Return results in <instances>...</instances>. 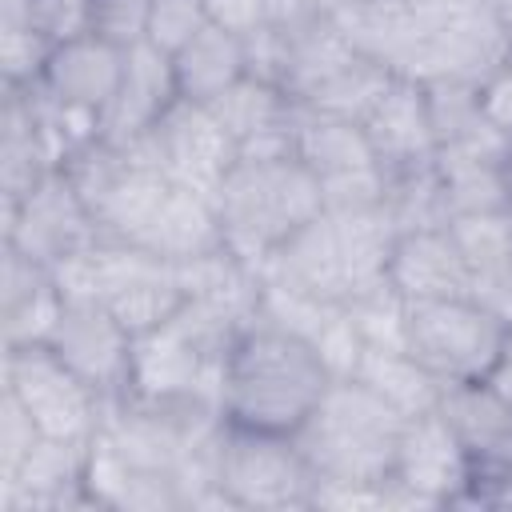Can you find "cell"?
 I'll list each match as a JSON object with an SVG mask.
<instances>
[{"label":"cell","instance_id":"6da1fadb","mask_svg":"<svg viewBox=\"0 0 512 512\" xmlns=\"http://www.w3.org/2000/svg\"><path fill=\"white\" fill-rule=\"evenodd\" d=\"M336 376L320 352L264 320L236 332L220 372V416L232 428L296 436Z\"/></svg>","mask_w":512,"mask_h":512},{"label":"cell","instance_id":"7a4b0ae2","mask_svg":"<svg viewBox=\"0 0 512 512\" xmlns=\"http://www.w3.org/2000/svg\"><path fill=\"white\" fill-rule=\"evenodd\" d=\"M216 212L224 248L260 272L288 236L324 212V192L300 156L236 160L216 188Z\"/></svg>","mask_w":512,"mask_h":512},{"label":"cell","instance_id":"3957f363","mask_svg":"<svg viewBox=\"0 0 512 512\" xmlns=\"http://www.w3.org/2000/svg\"><path fill=\"white\" fill-rule=\"evenodd\" d=\"M404 424L408 416L380 400L368 384L336 376L312 416L296 428V444L316 480L380 484L392 476Z\"/></svg>","mask_w":512,"mask_h":512},{"label":"cell","instance_id":"277c9868","mask_svg":"<svg viewBox=\"0 0 512 512\" xmlns=\"http://www.w3.org/2000/svg\"><path fill=\"white\" fill-rule=\"evenodd\" d=\"M508 336V320L480 308L472 296L408 300L404 348L440 380L468 384L484 380Z\"/></svg>","mask_w":512,"mask_h":512},{"label":"cell","instance_id":"5b68a950","mask_svg":"<svg viewBox=\"0 0 512 512\" xmlns=\"http://www.w3.org/2000/svg\"><path fill=\"white\" fill-rule=\"evenodd\" d=\"M220 492L228 508L252 512H288L312 508L316 472L300 452L296 436L224 428L220 444Z\"/></svg>","mask_w":512,"mask_h":512},{"label":"cell","instance_id":"8992f818","mask_svg":"<svg viewBox=\"0 0 512 512\" xmlns=\"http://www.w3.org/2000/svg\"><path fill=\"white\" fill-rule=\"evenodd\" d=\"M292 152L312 168L324 192V212H352L384 204L388 172L376 160L364 124L296 104Z\"/></svg>","mask_w":512,"mask_h":512},{"label":"cell","instance_id":"52a82bcc","mask_svg":"<svg viewBox=\"0 0 512 512\" xmlns=\"http://www.w3.org/2000/svg\"><path fill=\"white\" fill-rule=\"evenodd\" d=\"M4 392L36 420L44 436L56 440H92L104 420V396L88 388L48 344L4 348Z\"/></svg>","mask_w":512,"mask_h":512},{"label":"cell","instance_id":"ba28073f","mask_svg":"<svg viewBox=\"0 0 512 512\" xmlns=\"http://www.w3.org/2000/svg\"><path fill=\"white\" fill-rule=\"evenodd\" d=\"M508 52L504 32L484 8H420L416 40L396 76L428 80H472L480 84L488 68Z\"/></svg>","mask_w":512,"mask_h":512},{"label":"cell","instance_id":"9c48e42d","mask_svg":"<svg viewBox=\"0 0 512 512\" xmlns=\"http://www.w3.org/2000/svg\"><path fill=\"white\" fill-rule=\"evenodd\" d=\"M100 240L96 216L64 168H52L20 200L4 204V244L56 268Z\"/></svg>","mask_w":512,"mask_h":512},{"label":"cell","instance_id":"30bf717a","mask_svg":"<svg viewBox=\"0 0 512 512\" xmlns=\"http://www.w3.org/2000/svg\"><path fill=\"white\" fill-rule=\"evenodd\" d=\"M132 144H140L144 156L172 184H184V188H196L208 196H216L220 180L236 164V144H232L228 128L216 120V112L208 104H196L184 96Z\"/></svg>","mask_w":512,"mask_h":512},{"label":"cell","instance_id":"8fae6325","mask_svg":"<svg viewBox=\"0 0 512 512\" xmlns=\"http://www.w3.org/2000/svg\"><path fill=\"white\" fill-rule=\"evenodd\" d=\"M132 332L100 300L64 296V308L48 332V348L104 396V404L124 400L132 388Z\"/></svg>","mask_w":512,"mask_h":512},{"label":"cell","instance_id":"7c38bea8","mask_svg":"<svg viewBox=\"0 0 512 512\" xmlns=\"http://www.w3.org/2000/svg\"><path fill=\"white\" fill-rule=\"evenodd\" d=\"M468 480V452L440 416V408L408 416L396 464H392V508H452Z\"/></svg>","mask_w":512,"mask_h":512},{"label":"cell","instance_id":"4fadbf2b","mask_svg":"<svg viewBox=\"0 0 512 512\" xmlns=\"http://www.w3.org/2000/svg\"><path fill=\"white\" fill-rule=\"evenodd\" d=\"M216 120L228 128L236 144V160H268V156H296V100L260 76L236 80L224 96L208 104Z\"/></svg>","mask_w":512,"mask_h":512},{"label":"cell","instance_id":"5bb4252c","mask_svg":"<svg viewBox=\"0 0 512 512\" xmlns=\"http://www.w3.org/2000/svg\"><path fill=\"white\" fill-rule=\"evenodd\" d=\"M120 76H124V48H116L100 36H80V40L52 48L48 68L36 88L64 108L104 120V112L120 88Z\"/></svg>","mask_w":512,"mask_h":512},{"label":"cell","instance_id":"9a60e30c","mask_svg":"<svg viewBox=\"0 0 512 512\" xmlns=\"http://www.w3.org/2000/svg\"><path fill=\"white\" fill-rule=\"evenodd\" d=\"M176 100H180V88H176L172 56L144 40V44L124 52V76H120V88H116V96L104 112V132L100 136L112 140V144H132Z\"/></svg>","mask_w":512,"mask_h":512},{"label":"cell","instance_id":"2e32d148","mask_svg":"<svg viewBox=\"0 0 512 512\" xmlns=\"http://www.w3.org/2000/svg\"><path fill=\"white\" fill-rule=\"evenodd\" d=\"M260 276L276 280V284H288L296 292H308L316 300H328V304H348V296H352L348 264H344L340 236H336V224H332L328 212H320L296 236H288L260 264Z\"/></svg>","mask_w":512,"mask_h":512},{"label":"cell","instance_id":"e0dca14e","mask_svg":"<svg viewBox=\"0 0 512 512\" xmlns=\"http://www.w3.org/2000/svg\"><path fill=\"white\" fill-rule=\"evenodd\" d=\"M64 308V292L56 272L28 252L0 244V328L4 348L16 344H44L56 316Z\"/></svg>","mask_w":512,"mask_h":512},{"label":"cell","instance_id":"ac0fdd59","mask_svg":"<svg viewBox=\"0 0 512 512\" xmlns=\"http://www.w3.org/2000/svg\"><path fill=\"white\" fill-rule=\"evenodd\" d=\"M364 132H368V144H372L376 160L384 164V172L436 160V132L428 120L424 84L412 76H392L384 96L364 116Z\"/></svg>","mask_w":512,"mask_h":512},{"label":"cell","instance_id":"d6986e66","mask_svg":"<svg viewBox=\"0 0 512 512\" xmlns=\"http://www.w3.org/2000/svg\"><path fill=\"white\" fill-rule=\"evenodd\" d=\"M448 228L464 260V296L512 324V212L460 216Z\"/></svg>","mask_w":512,"mask_h":512},{"label":"cell","instance_id":"ffe728a7","mask_svg":"<svg viewBox=\"0 0 512 512\" xmlns=\"http://www.w3.org/2000/svg\"><path fill=\"white\" fill-rule=\"evenodd\" d=\"M436 408L468 452V464L512 468V400L488 380L444 384Z\"/></svg>","mask_w":512,"mask_h":512},{"label":"cell","instance_id":"44dd1931","mask_svg":"<svg viewBox=\"0 0 512 512\" xmlns=\"http://www.w3.org/2000/svg\"><path fill=\"white\" fill-rule=\"evenodd\" d=\"M136 248H148L152 256H160L168 264H188V260H200V256L224 248L216 196L172 184Z\"/></svg>","mask_w":512,"mask_h":512},{"label":"cell","instance_id":"7402d4cb","mask_svg":"<svg viewBox=\"0 0 512 512\" xmlns=\"http://www.w3.org/2000/svg\"><path fill=\"white\" fill-rule=\"evenodd\" d=\"M388 284L404 300L464 296V260L452 228L400 232L388 256Z\"/></svg>","mask_w":512,"mask_h":512},{"label":"cell","instance_id":"603a6c76","mask_svg":"<svg viewBox=\"0 0 512 512\" xmlns=\"http://www.w3.org/2000/svg\"><path fill=\"white\" fill-rule=\"evenodd\" d=\"M52 168H60L32 92L28 88H4V108H0V200H20L32 184H40Z\"/></svg>","mask_w":512,"mask_h":512},{"label":"cell","instance_id":"cb8c5ba5","mask_svg":"<svg viewBox=\"0 0 512 512\" xmlns=\"http://www.w3.org/2000/svg\"><path fill=\"white\" fill-rule=\"evenodd\" d=\"M332 24L352 44V52L400 72L420 28V8L412 0H344L332 12Z\"/></svg>","mask_w":512,"mask_h":512},{"label":"cell","instance_id":"d4e9b609","mask_svg":"<svg viewBox=\"0 0 512 512\" xmlns=\"http://www.w3.org/2000/svg\"><path fill=\"white\" fill-rule=\"evenodd\" d=\"M176 88L184 100L196 104H212L216 96H224L236 80L248 76V52H244V36L224 32L216 24H204L176 56Z\"/></svg>","mask_w":512,"mask_h":512},{"label":"cell","instance_id":"484cf974","mask_svg":"<svg viewBox=\"0 0 512 512\" xmlns=\"http://www.w3.org/2000/svg\"><path fill=\"white\" fill-rule=\"evenodd\" d=\"M280 32H284V92L296 104L308 100L324 80H332L348 60L360 56L340 36L332 16H308V20L288 24Z\"/></svg>","mask_w":512,"mask_h":512},{"label":"cell","instance_id":"4316f807","mask_svg":"<svg viewBox=\"0 0 512 512\" xmlns=\"http://www.w3.org/2000/svg\"><path fill=\"white\" fill-rule=\"evenodd\" d=\"M352 380L368 384L380 400H388L404 416L432 412L444 392V384L408 348H380V344H364V352L352 368Z\"/></svg>","mask_w":512,"mask_h":512},{"label":"cell","instance_id":"83f0119b","mask_svg":"<svg viewBox=\"0 0 512 512\" xmlns=\"http://www.w3.org/2000/svg\"><path fill=\"white\" fill-rule=\"evenodd\" d=\"M384 212L392 216L396 232L448 228V224H452V212H448V196H444L436 160H424V164L388 172V184H384Z\"/></svg>","mask_w":512,"mask_h":512},{"label":"cell","instance_id":"f1b7e54d","mask_svg":"<svg viewBox=\"0 0 512 512\" xmlns=\"http://www.w3.org/2000/svg\"><path fill=\"white\" fill-rule=\"evenodd\" d=\"M392 68L368 60V56H356L348 60L332 80H324L308 100H300L304 108H316V112H332V116H344V120H356L364 124V116L372 112V104L384 96V88L392 84Z\"/></svg>","mask_w":512,"mask_h":512},{"label":"cell","instance_id":"f546056e","mask_svg":"<svg viewBox=\"0 0 512 512\" xmlns=\"http://www.w3.org/2000/svg\"><path fill=\"white\" fill-rule=\"evenodd\" d=\"M424 100H428V120L436 132V148L472 140L476 132H484V116H480V92L472 80H428L424 84Z\"/></svg>","mask_w":512,"mask_h":512},{"label":"cell","instance_id":"4dcf8cb0","mask_svg":"<svg viewBox=\"0 0 512 512\" xmlns=\"http://www.w3.org/2000/svg\"><path fill=\"white\" fill-rule=\"evenodd\" d=\"M352 324L360 328L364 344H380V348H404V332H408V300L384 280L360 296H352L348 304Z\"/></svg>","mask_w":512,"mask_h":512},{"label":"cell","instance_id":"1f68e13d","mask_svg":"<svg viewBox=\"0 0 512 512\" xmlns=\"http://www.w3.org/2000/svg\"><path fill=\"white\" fill-rule=\"evenodd\" d=\"M52 44L32 24H0V76L4 88H36L48 68Z\"/></svg>","mask_w":512,"mask_h":512},{"label":"cell","instance_id":"d6a6232c","mask_svg":"<svg viewBox=\"0 0 512 512\" xmlns=\"http://www.w3.org/2000/svg\"><path fill=\"white\" fill-rule=\"evenodd\" d=\"M204 24H208L204 0H152L148 44H156V48L168 52V56H176Z\"/></svg>","mask_w":512,"mask_h":512},{"label":"cell","instance_id":"836d02e7","mask_svg":"<svg viewBox=\"0 0 512 512\" xmlns=\"http://www.w3.org/2000/svg\"><path fill=\"white\" fill-rule=\"evenodd\" d=\"M148 20H152V0H96L92 36L128 52L148 40Z\"/></svg>","mask_w":512,"mask_h":512},{"label":"cell","instance_id":"e575fe53","mask_svg":"<svg viewBox=\"0 0 512 512\" xmlns=\"http://www.w3.org/2000/svg\"><path fill=\"white\" fill-rule=\"evenodd\" d=\"M92 12L96 0H28L32 28L56 48L80 36H92Z\"/></svg>","mask_w":512,"mask_h":512},{"label":"cell","instance_id":"d590c367","mask_svg":"<svg viewBox=\"0 0 512 512\" xmlns=\"http://www.w3.org/2000/svg\"><path fill=\"white\" fill-rule=\"evenodd\" d=\"M40 436L44 432L20 408V400L0 388V476H12L28 460V452L40 444Z\"/></svg>","mask_w":512,"mask_h":512},{"label":"cell","instance_id":"8d00e7d4","mask_svg":"<svg viewBox=\"0 0 512 512\" xmlns=\"http://www.w3.org/2000/svg\"><path fill=\"white\" fill-rule=\"evenodd\" d=\"M480 92V116L488 128L512 136V48L488 68V76L476 84Z\"/></svg>","mask_w":512,"mask_h":512},{"label":"cell","instance_id":"74e56055","mask_svg":"<svg viewBox=\"0 0 512 512\" xmlns=\"http://www.w3.org/2000/svg\"><path fill=\"white\" fill-rule=\"evenodd\" d=\"M204 12H208V24L236 36H252L268 28V0H204Z\"/></svg>","mask_w":512,"mask_h":512},{"label":"cell","instance_id":"f35d334b","mask_svg":"<svg viewBox=\"0 0 512 512\" xmlns=\"http://www.w3.org/2000/svg\"><path fill=\"white\" fill-rule=\"evenodd\" d=\"M484 380H488L500 396L512 400V324H508V336H504V344H500V352H496V364L488 368Z\"/></svg>","mask_w":512,"mask_h":512},{"label":"cell","instance_id":"ab89813d","mask_svg":"<svg viewBox=\"0 0 512 512\" xmlns=\"http://www.w3.org/2000/svg\"><path fill=\"white\" fill-rule=\"evenodd\" d=\"M488 12H492L496 28L504 32V40H508V48H512V0H488Z\"/></svg>","mask_w":512,"mask_h":512},{"label":"cell","instance_id":"60d3db41","mask_svg":"<svg viewBox=\"0 0 512 512\" xmlns=\"http://www.w3.org/2000/svg\"><path fill=\"white\" fill-rule=\"evenodd\" d=\"M416 8H484L488 0H412Z\"/></svg>","mask_w":512,"mask_h":512}]
</instances>
